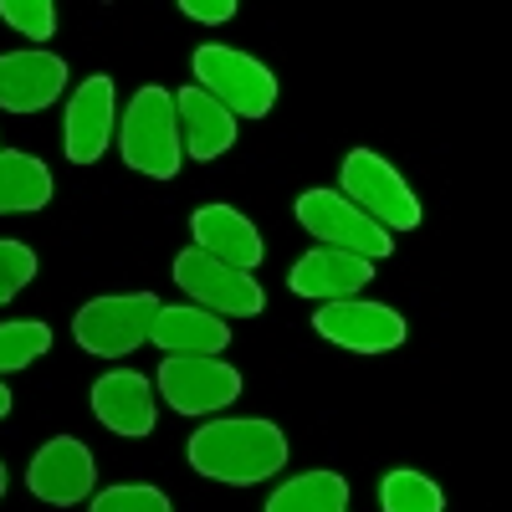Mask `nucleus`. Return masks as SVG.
Wrapping results in <instances>:
<instances>
[{"instance_id": "nucleus-1", "label": "nucleus", "mask_w": 512, "mask_h": 512, "mask_svg": "<svg viewBox=\"0 0 512 512\" xmlns=\"http://www.w3.org/2000/svg\"><path fill=\"white\" fill-rule=\"evenodd\" d=\"M287 461V436L272 420H210L190 441V466L210 482L251 487L282 472Z\"/></svg>"}, {"instance_id": "nucleus-2", "label": "nucleus", "mask_w": 512, "mask_h": 512, "mask_svg": "<svg viewBox=\"0 0 512 512\" xmlns=\"http://www.w3.org/2000/svg\"><path fill=\"white\" fill-rule=\"evenodd\" d=\"M123 159L154 180H175L185 149H180V118H175V93L164 88H139L134 103L123 113V134H118Z\"/></svg>"}, {"instance_id": "nucleus-3", "label": "nucleus", "mask_w": 512, "mask_h": 512, "mask_svg": "<svg viewBox=\"0 0 512 512\" xmlns=\"http://www.w3.org/2000/svg\"><path fill=\"white\" fill-rule=\"evenodd\" d=\"M154 318H159L154 292H113V297H93L72 318V338H77V349H88L98 359H123L139 344H149Z\"/></svg>"}, {"instance_id": "nucleus-4", "label": "nucleus", "mask_w": 512, "mask_h": 512, "mask_svg": "<svg viewBox=\"0 0 512 512\" xmlns=\"http://www.w3.org/2000/svg\"><path fill=\"white\" fill-rule=\"evenodd\" d=\"M195 88L210 93L231 118H262L277 108V77L236 47H200L195 52Z\"/></svg>"}, {"instance_id": "nucleus-5", "label": "nucleus", "mask_w": 512, "mask_h": 512, "mask_svg": "<svg viewBox=\"0 0 512 512\" xmlns=\"http://www.w3.org/2000/svg\"><path fill=\"white\" fill-rule=\"evenodd\" d=\"M297 221H303L308 236H318V246L328 251H349L364 256V262H379V256L395 251V236L374 226L359 205H349L338 190H308L297 195Z\"/></svg>"}, {"instance_id": "nucleus-6", "label": "nucleus", "mask_w": 512, "mask_h": 512, "mask_svg": "<svg viewBox=\"0 0 512 512\" xmlns=\"http://www.w3.org/2000/svg\"><path fill=\"white\" fill-rule=\"evenodd\" d=\"M344 195L349 205H359L364 216L384 231H415L420 226V200L410 195V185L395 175L390 164L369 149H354L344 159Z\"/></svg>"}, {"instance_id": "nucleus-7", "label": "nucleus", "mask_w": 512, "mask_h": 512, "mask_svg": "<svg viewBox=\"0 0 512 512\" xmlns=\"http://www.w3.org/2000/svg\"><path fill=\"white\" fill-rule=\"evenodd\" d=\"M175 282L190 292V303L216 313V318H256L267 308V292L256 287L251 272H236L226 262H216V256L205 251H180L175 256Z\"/></svg>"}, {"instance_id": "nucleus-8", "label": "nucleus", "mask_w": 512, "mask_h": 512, "mask_svg": "<svg viewBox=\"0 0 512 512\" xmlns=\"http://www.w3.org/2000/svg\"><path fill=\"white\" fill-rule=\"evenodd\" d=\"M159 395L175 405L180 415H216L241 395V374L221 359H190L169 354L159 364Z\"/></svg>"}, {"instance_id": "nucleus-9", "label": "nucleus", "mask_w": 512, "mask_h": 512, "mask_svg": "<svg viewBox=\"0 0 512 512\" xmlns=\"http://www.w3.org/2000/svg\"><path fill=\"white\" fill-rule=\"evenodd\" d=\"M318 338L349 349V354H390L405 344V318L384 303H359V297H344V303H323L313 318Z\"/></svg>"}, {"instance_id": "nucleus-10", "label": "nucleus", "mask_w": 512, "mask_h": 512, "mask_svg": "<svg viewBox=\"0 0 512 512\" xmlns=\"http://www.w3.org/2000/svg\"><path fill=\"white\" fill-rule=\"evenodd\" d=\"M93 482H98V461H93V451L82 446L77 436L47 441L31 456V466H26L31 497H41L47 507H72L82 497H93Z\"/></svg>"}, {"instance_id": "nucleus-11", "label": "nucleus", "mask_w": 512, "mask_h": 512, "mask_svg": "<svg viewBox=\"0 0 512 512\" xmlns=\"http://www.w3.org/2000/svg\"><path fill=\"white\" fill-rule=\"evenodd\" d=\"M67 88V62L57 52H6L0 57V108L41 113Z\"/></svg>"}, {"instance_id": "nucleus-12", "label": "nucleus", "mask_w": 512, "mask_h": 512, "mask_svg": "<svg viewBox=\"0 0 512 512\" xmlns=\"http://www.w3.org/2000/svg\"><path fill=\"white\" fill-rule=\"evenodd\" d=\"M190 236H195V251L216 256V262H226L236 272H256V267H262V256H267L256 226L241 216V210H231V205L195 210V216H190Z\"/></svg>"}, {"instance_id": "nucleus-13", "label": "nucleus", "mask_w": 512, "mask_h": 512, "mask_svg": "<svg viewBox=\"0 0 512 512\" xmlns=\"http://www.w3.org/2000/svg\"><path fill=\"white\" fill-rule=\"evenodd\" d=\"M113 139V77H88L77 82V93L67 103V159L72 164H93L103 159Z\"/></svg>"}, {"instance_id": "nucleus-14", "label": "nucleus", "mask_w": 512, "mask_h": 512, "mask_svg": "<svg viewBox=\"0 0 512 512\" xmlns=\"http://www.w3.org/2000/svg\"><path fill=\"white\" fill-rule=\"evenodd\" d=\"M93 415L113 436H149L154 431V384L134 369H113L93 384Z\"/></svg>"}, {"instance_id": "nucleus-15", "label": "nucleus", "mask_w": 512, "mask_h": 512, "mask_svg": "<svg viewBox=\"0 0 512 512\" xmlns=\"http://www.w3.org/2000/svg\"><path fill=\"white\" fill-rule=\"evenodd\" d=\"M374 277V262H364V256H349V251H308L303 262L292 267V292L297 297H323V303H344V297H354L364 282Z\"/></svg>"}, {"instance_id": "nucleus-16", "label": "nucleus", "mask_w": 512, "mask_h": 512, "mask_svg": "<svg viewBox=\"0 0 512 512\" xmlns=\"http://www.w3.org/2000/svg\"><path fill=\"white\" fill-rule=\"evenodd\" d=\"M149 338L164 349V354H190V359H216L226 344H231V328L226 318L205 313L195 303H180V308H159Z\"/></svg>"}, {"instance_id": "nucleus-17", "label": "nucleus", "mask_w": 512, "mask_h": 512, "mask_svg": "<svg viewBox=\"0 0 512 512\" xmlns=\"http://www.w3.org/2000/svg\"><path fill=\"white\" fill-rule=\"evenodd\" d=\"M175 118H180V149L195 159H216L236 144V118L210 93H200L195 82L175 93Z\"/></svg>"}, {"instance_id": "nucleus-18", "label": "nucleus", "mask_w": 512, "mask_h": 512, "mask_svg": "<svg viewBox=\"0 0 512 512\" xmlns=\"http://www.w3.org/2000/svg\"><path fill=\"white\" fill-rule=\"evenodd\" d=\"M52 200V169L36 154L6 149L0 154V216H21V210H41Z\"/></svg>"}, {"instance_id": "nucleus-19", "label": "nucleus", "mask_w": 512, "mask_h": 512, "mask_svg": "<svg viewBox=\"0 0 512 512\" xmlns=\"http://www.w3.org/2000/svg\"><path fill=\"white\" fill-rule=\"evenodd\" d=\"M349 507V482L338 472H303L277 487L267 512H344Z\"/></svg>"}, {"instance_id": "nucleus-20", "label": "nucleus", "mask_w": 512, "mask_h": 512, "mask_svg": "<svg viewBox=\"0 0 512 512\" xmlns=\"http://www.w3.org/2000/svg\"><path fill=\"white\" fill-rule=\"evenodd\" d=\"M52 349V328L36 323V318H16V323H0V374L26 369L31 359H41Z\"/></svg>"}, {"instance_id": "nucleus-21", "label": "nucleus", "mask_w": 512, "mask_h": 512, "mask_svg": "<svg viewBox=\"0 0 512 512\" xmlns=\"http://www.w3.org/2000/svg\"><path fill=\"white\" fill-rule=\"evenodd\" d=\"M379 502H384V512H441L446 507L441 487L420 472H390L379 487Z\"/></svg>"}, {"instance_id": "nucleus-22", "label": "nucleus", "mask_w": 512, "mask_h": 512, "mask_svg": "<svg viewBox=\"0 0 512 512\" xmlns=\"http://www.w3.org/2000/svg\"><path fill=\"white\" fill-rule=\"evenodd\" d=\"M93 512H175L159 487H144V482H123V487H108L93 497Z\"/></svg>"}, {"instance_id": "nucleus-23", "label": "nucleus", "mask_w": 512, "mask_h": 512, "mask_svg": "<svg viewBox=\"0 0 512 512\" xmlns=\"http://www.w3.org/2000/svg\"><path fill=\"white\" fill-rule=\"evenodd\" d=\"M0 16H6L11 31H21V36H31V41L57 36V11H52V0H0Z\"/></svg>"}, {"instance_id": "nucleus-24", "label": "nucleus", "mask_w": 512, "mask_h": 512, "mask_svg": "<svg viewBox=\"0 0 512 512\" xmlns=\"http://www.w3.org/2000/svg\"><path fill=\"white\" fill-rule=\"evenodd\" d=\"M36 277V251L26 241H0V308Z\"/></svg>"}, {"instance_id": "nucleus-25", "label": "nucleus", "mask_w": 512, "mask_h": 512, "mask_svg": "<svg viewBox=\"0 0 512 512\" xmlns=\"http://www.w3.org/2000/svg\"><path fill=\"white\" fill-rule=\"evenodd\" d=\"M190 21H205V26H216V21H231L236 16V0H185L180 6Z\"/></svg>"}, {"instance_id": "nucleus-26", "label": "nucleus", "mask_w": 512, "mask_h": 512, "mask_svg": "<svg viewBox=\"0 0 512 512\" xmlns=\"http://www.w3.org/2000/svg\"><path fill=\"white\" fill-rule=\"evenodd\" d=\"M6 415H11V390L0 384V420H6Z\"/></svg>"}, {"instance_id": "nucleus-27", "label": "nucleus", "mask_w": 512, "mask_h": 512, "mask_svg": "<svg viewBox=\"0 0 512 512\" xmlns=\"http://www.w3.org/2000/svg\"><path fill=\"white\" fill-rule=\"evenodd\" d=\"M0 497H6V461H0Z\"/></svg>"}]
</instances>
